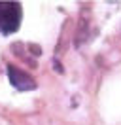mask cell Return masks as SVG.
I'll return each mask as SVG.
<instances>
[{"label":"cell","instance_id":"6da1fadb","mask_svg":"<svg viewBox=\"0 0 121 125\" xmlns=\"http://www.w3.org/2000/svg\"><path fill=\"white\" fill-rule=\"evenodd\" d=\"M21 4L19 2H0V32L11 34L21 25Z\"/></svg>","mask_w":121,"mask_h":125},{"label":"cell","instance_id":"7a4b0ae2","mask_svg":"<svg viewBox=\"0 0 121 125\" xmlns=\"http://www.w3.org/2000/svg\"><path fill=\"white\" fill-rule=\"evenodd\" d=\"M8 78H10V83H11L17 91H32V89H36L34 78H32L30 74H27V72H23L21 68L13 66V64L8 66Z\"/></svg>","mask_w":121,"mask_h":125}]
</instances>
